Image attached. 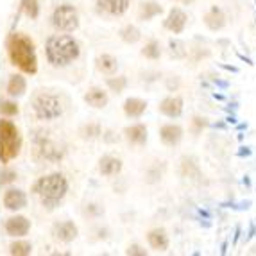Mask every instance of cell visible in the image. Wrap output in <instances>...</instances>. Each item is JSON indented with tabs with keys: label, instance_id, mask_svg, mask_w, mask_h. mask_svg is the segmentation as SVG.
<instances>
[{
	"label": "cell",
	"instance_id": "cell-1",
	"mask_svg": "<svg viewBox=\"0 0 256 256\" xmlns=\"http://www.w3.org/2000/svg\"><path fill=\"white\" fill-rule=\"evenodd\" d=\"M68 188L70 184L66 176L61 174V172H52V174L38 178L34 181V184H32V188H30V192L38 199L43 208L52 212L64 201V197L68 194Z\"/></svg>",
	"mask_w": 256,
	"mask_h": 256
},
{
	"label": "cell",
	"instance_id": "cell-2",
	"mask_svg": "<svg viewBox=\"0 0 256 256\" xmlns=\"http://www.w3.org/2000/svg\"><path fill=\"white\" fill-rule=\"evenodd\" d=\"M8 56L11 64H14L22 74L34 76L38 72V56H36V45L29 36L22 32H11L6 42Z\"/></svg>",
	"mask_w": 256,
	"mask_h": 256
},
{
	"label": "cell",
	"instance_id": "cell-3",
	"mask_svg": "<svg viewBox=\"0 0 256 256\" xmlns=\"http://www.w3.org/2000/svg\"><path fill=\"white\" fill-rule=\"evenodd\" d=\"M79 56H81V45L68 32L52 34L45 42V58H47V63L56 66V68L70 66L74 61L79 60Z\"/></svg>",
	"mask_w": 256,
	"mask_h": 256
},
{
	"label": "cell",
	"instance_id": "cell-4",
	"mask_svg": "<svg viewBox=\"0 0 256 256\" xmlns=\"http://www.w3.org/2000/svg\"><path fill=\"white\" fill-rule=\"evenodd\" d=\"M22 150V134L14 122L0 118V163H9Z\"/></svg>",
	"mask_w": 256,
	"mask_h": 256
},
{
	"label": "cell",
	"instance_id": "cell-5",
	"mask_svg": "<svg viewBox=\"0 0 256 256\" xmlns=\"http://www.w3.org/2000/svg\"><path fill=\"white\" fill-rule=\"evenodd\" d=\"M32 111H34L36 118L42 120V122H52V120H58L63 116L64 106L60 95L42 92L32 98Z\"/></svg>",
	"mask_w": 256,
	"mask_h": 256
},
{
	"label": "cell",
	"instance_id": "cell-6",
	"mask_svg": "<svg viewBox=\"0 0 256 256\" xmlns=\"http://www.w3.org/2000/svg\"><path fill=\"white\" fill-rule=\"evenodd\" d=\"M50 24L58 32H76L81 26V16L77 8H74L72 4H60L56 6L54 11L50 14Z\"/></svg>",
	"mask_w": 256,
	"mask_h": 256
},
{
	"label": "cell",
	"instance_id": "cell-7",
	"mask_svg": "<svg viewBox=\"0 0 256 256\" xmlns=\"http://www.w3.org/2000/svg\"><path fill=\"white\" fill-rule=\"evenodd\" d=\"M186 26H188V14L181 6L170 8L168 13L165 14V18H163V29L168 30V32L174 36L183 34Z\"/></svg>",
	"mask_w": 256,
	"mask_h": 256
},
{
	"label": "cell",
	"instance_id": "cell-8",
	"mask_svg": "<svg viewBox=\"0 0 256 256\" xmlns=\"http://www.w3.org/2000/svg\"><path fill=\"white\" fill-rule=\"evenodd\" d=\"M158 136L163 146L174 149V147H178L181 142H183L184 129H183V126L176 124V122H166V124H163L162 128L158 129Z\"/></svg>",
	"mask_w": 256,
	"mask_h": 256
},
{
	"label": "cell",
	"instance_id": "cell-9",
	"mask_svg": "<svg viewBox=\"0 0 256 256\" xmlns=\"http://www.w3.org/2000/svg\"><path fill=\"white\" fill-rule=\"evenodd\" d=\"M184 111V100L181 95H166L160 100L158 104V113L166 118H180Z\"/></svg>",
	"mask_w": 256,
	"mask_h": 256
},
{
	"label": "cell",
	"instance_id": "cell-10",
	"mask_svg": "<svg viewBox=\"0 0 256 256\" xmlns=\"http://www.w3.org/2000/svg\"><path fill=\"white\" fill-rule=\"evenodd\" d=\"M202 24L206 26V29L212 32H220L226 29L228 26V14L220 6H212V8L202 14Z\"/></svg>",
	"mask_w": 256,
	"mask_h": 256
},
{
	"label": "cell",
	"instance_id": "cell-11",
	"mask_svg": "<svg viewBox=\"0 0 256 256\" xmlns=\"http://www.w3.org/2000/svg\"><path fill=\"white\" fill-rule=\"evenodd\" d=\"M124 134V140L128 142L131 147H144L149 140V129L146 124L142 122H134V124H129L122 131Z\"/></svg>",
	"mask_w": 256,
	"mask_h": 256
},
{
	"label": "cell",
	"instance_id": "cell-12",
	"mask_svg": "<svg viewBox=\"0 0 256 256\" xmlns=\"http://www.w3.org/2000/svg\"><path fill=\"white\" fill-rule=\"evenodd\" d=\"M52 236L61 244H72L79 236V228L74 220H61L52 226Z\"/></svg>",
	"mask_w": 256,
	"mask_h": 256
},
{
	"label": "cell",
	"instance_id": "cell-13",
	"mask_svg": "<svg viewBox=\"0 0 256 256\" xmlns=\"http://www.w3.org/2000/svg\"><path fill=\"white\" fill-rule=\"evenodd\" d=\"M4 231L8 233V236L24 238L30 231V220L27 217H24V215H13V217L6 218Z\"/></svg>",
	"mask_w": 256,
	"mask_h": 256
},
{
	"label": "cell",
	"instance_id": "cell-14",
	"mask_svg": "<svg viewBox=\"0 0 256 256\" xmlns=\"http://www.w3.org/2000/svg\"><path fill=\"white\" fill-rule=\"evenodd\" d=\"M146 238L149 248L156 252H165L170 248V236H168V231L165 228H152L147 231Z\"/></svg>",
	"mask_w": 256,
	"mask_h": 256
},
{
	"label": "cell",
	"instance_id": "cell-15",
	"mask_svg": "<svg viewBox=\"0 0 256 256\" xmlns=\"http://www.w3.org/2000/svg\"><path fill=\"white\" fill-rule=\"evenodd\" d=\"M82 100L94 110H104L110 104V94L102 86H90L82 95Z\"/></svg>",
	"mask_w": 256,
	"mask_h": 256
},
{
	"label": "cell",
	"instance_id": "cell-16",
	"mask_svg": "<svg viewBox=\"0 0 256 256\" xmlns=\"http://www.w3.org/2000/svg\"><path fill=\"white\" fill-rule=\"evenodd\" d=\"M2 202L9 212H20L27 206V194L22 188H8L2 197Z\"/></svg>",
	"mask_w": 256,
	"mask_h": 256
},
{
	"label": "cell",
	"instance_id": "cell-17",
	"mask_svg": "<svg viewBox=\"0 0 256 256\" xmlns=\"http://www.w3.org/2000/svg\"><path fill=\"white\" fill-rule=\"evenodd\" d=\"M97 168H98V174L102 176V178H115L124 168V162L120 158H116V156H113V154H104L102 158L98 160Z\"/></svg>",
	"mask_w": 256,
	"mask_h": 256
},
{
	"label": "cell",
	"instance_id": "cell-18",
	"mask_svg": "<svg viewBox=\"0 0 256 256\" xmlns=\"http://www.w3.org/2000/svg\"><path fill=\"white\" fill-rule=\"evenodd\" d=\"M36 146H38L40 156H42L43 160H47V162L56 163L63 158V149L58 147V144H54V142L48 140L47 136L38 138V140H36Z\"/></svg>",
	"mask_w": 256,
	"mask_h": 256
},
{
	"label": "cell",
	"instance_id": "cell-19",
	"mask_svg": "<svg viewBox=\"0 0 256 256\" xmlns=\"http://www.w3.org/2000/svg\"><path fill=\"white\" fill-rule=\"evenodd\" d=\"M97 8L110 16H122L131 8V0H97Z\"/></svg>",
	"mask_w": 256,
	"mask_h": 256
},
{
	"label": "cell",
	"instance_id": "cell-20",
	"mask_svg": "<svg viewBox=\"0 0 256 256\" xmlns=\"http://www.w3.org/2000/svg\"><path fill=\"white\" fill-rule=\"evenodd\" d=\"M118 60H116L115 56L110 54V52H102V54H98L95 58V68H97L98 74H102V76H115L118 72Z\"/></svg>",
	"mask_w": 256,
	"mask_h": 256
},
{
	"label": "cell",
	"instance_id": "cell-21",
	"mask_svg": "<svg viewBox=\"0 0 256 256\" xmlns=\"http://www.w3.org/2000/svg\"><path fill=\"white\" fill-rule=\"evenodd\" d=\"M163 6L160 4V2H156V0H144V2H140V6H138V11H136V18L140 22H152L156 16H160V14H163Z\"/></svg>",
	"mask_w": 256,
	"mask_h": 256
},
{
	"label": "cell",
	"instance_id": "cell-22",
	"mask_svg": "<svg viewBox=\"0 0 256 256\" xmlns=\"http://www.w3.org/2000/svg\"><path fill=\"white\" fill-rule=\"evenodd\" d=\"M122 111L128 118H142L147 111V100L140 97H128L122 104Z\"/></svg>",
	"mask_w": 256,
	"mask_h": 256
},
{
	"label": "cell",
	"instance_id": "cell-23",
	"mask_svg": "<svg viewBox=\"0 0 256 256\" xmlns=\"http://www.w3.org/2000/svg\"><path fill=\"white\" fill-rule=\"evenodd\" d=\"M8 95L9 97H13V98H18L22 97V95H26L27 92V81H26V77L22 76V74H13V76L9 77V81H8Z\"/></svg>",
	"mask_w": 256,
	"mask_h": 256
},
{
	"label": "cell",
	"instance_id": "cell-24",
	"mask_svg": "<svg viewBox=\"0 0 256 256\" xmlns=\"http://www.w3.org/2000/svg\"><path fill=\"white\" fill-rule=\"evenodd\" d=\"M140 54H142V58H146V60H149V61H158L163 56L162 43L156 38L149 40V42H146V45L140 48Z\"/></svg>",
	"mask_w": 256,
	"mask_h": 256
},
{
	"label": "cell",
	"instance_id": "cell-25",
	"mask_svg": "<svg viewBox=\"0 0 256 256\" xmlns=\"http://www.w3.org/2000/svg\"><path fill=\"white\" fill-rule=\"evenodd\" d=\"M118 38L126 43V45H136L142 40V30L138 29L134 24H128L118 30Z\"/></svg>",
	"mask_w": 256,
	"mask_h": 256
},
{
	"label": "cell",
	"instance_id": "cell-26",
	"mask_svg": "<svg viewBox=\"0 0 256 256\" xmlns=\"http://www.w3.org/2000/svg\"><path fill=\"white\" fill-rule=\"evenodd\" d=\"M102 126L98 124V122H88V124L81 126L79 129V134H81L82 140H97V138L102 136Z\"/></svg>",
	"mask_w": 256,
	"mask_h": 256
},
{
	"label": "cell",
	"instance_id": "cell-27",
	"mask_svg": "<svg viewBox=\"0 0 256 256\" xmlns=\"http://www.w3.org/2000/svg\"><path fill=\"white\" fill-rule=\"evenodd\" d=\"M129 81H128V77L126 76H108L106 77V86H108V90L113 92L115 95H120L122 92H126V88H128Z\"/></svg>",
	"mask_w": 256,
	"mask_h": 256
},
{
	"label": "cell",
	"instance_id": "cell-28",
	"mask_svg": "<svg viewBox=\"0 0 256 256\" xmlns=\"http://www.w3.org/2000/svg\"><path fill=\"white\" fill-rule=\"evenodd\" d=\"M168 54H170V58H174V60H184L188 56L186 43L178 38L170 40V42H168Z\"/></svg>",
	"mask_w": 256,
	"mask_h": 256
},
{
	"label": "cell",
	"instance_id": "cell-29",
	"mask_svg": "<svg viewBox=\"0 0 256 256\" xmlns=\"http://www.w3.org/2000/svg\"><path fill=\"white\" fill-rule=\"evenodd\" d=\"M9 254L11 256H29L32 254V244L27 240H16L9 246Z\"/></svg>",
	"mask_w": 256,
	"mask_h": 256
},
{
	"label": "cell",
	"instance_id": "cell-30",
	"mask_svg": "<svg viewBox=\"0 0 256 256\" xmlns=\"http://www.w3.org/2000/svg\"><path fill=\"white\" fill-rule=\"evenodd\" d=\"M22 13L30 20H36L40 16V2L38 0H20Z\"/></svg>",
	"mask_w": 256,
	"mask_h": 256
},
{
	"label": "cell",
	"instance_id": "cell-31",
	"mask_svg": "<svg viewBox=\"0 0 256 256\" xmlns=\"http://www.w3.org/2000/svg\"><path fill=\"white\" fill-rule=\"evenodd\" d=\"M20 113V108L14 100H0V115L9 118V116H16Z\"/></svg>",
	"mask_w": 256,
	"mask_h": 256
},
{
	"label": "cell",
	"instance_id": "cell-32",
	"mask_svg": "<svg viewBox=\"0 0 256 256\" xmlns=\"http://www.w3.org/2000/svg\"><path fill=\"white\" fill-rule=\"evenodd\" d=\"M16 178H18V174L14 170H11V168H2V170H0V186L14 183Z\"/></svg>",
	"mask_w": 256,
	"mask_h": 256
},
{
	"label": "cell",
	"instance_id": "cell-33",
	"mask_svg": "<svg viewBox=\"0 0 256 256\" xmlns=\"http://www.w3.org/2000/svg\"><path fill=\"white\" fill-rule=\"evenodd\" d=\"M126 254L128 256H147L149 251H147L146 248H142L140 244H131V246H128V249H126Z\"/></svg>",
	"mask_w": 256,
	"mask_h": 256
},
{
	"label": "cell",
	"instance_id": "cell-34",
	"mask_svg": "<svg viewBox=\"0 0 256 256\" xmlns=\"http://www.w3.org/2000/svg\"><path fill=\"white\" fill-rule=\"evenodd\" d=\"M206 126H208V120L204 116H194L192 118V132H196V134H199Z\"/></svg>",
	"mask_w": 256,
	"mask_h": 256
},
{
	"label": "cell",
	"instance_id": "cell-35",
	"mask_svg": "<svg viewBox=\"0 0 256 256\" xmlns=\"http://www.w3.org/2000/svg\"><path fill=\"white\" fill-rule=\"evenodd\" d=\"M178 2H180V4H183V6H188V4H194L196 0H178Z\"/></svg>",
	"mask_w": 256,
	"mask_h": 256
}]
</instances>
